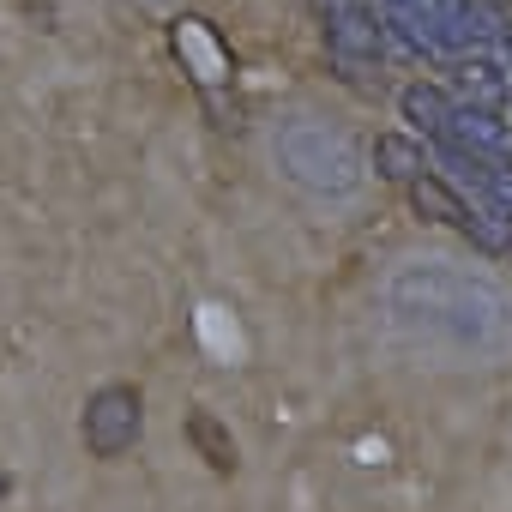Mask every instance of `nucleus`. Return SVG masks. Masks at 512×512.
<instances>
[{
  "mask_svg": "<svg viewBox=\"0 0 512 512\" xmlns=\"http://www.w3.org/2000/svg\"><path fill=\"white\" fill-rule=\"evenodd\" d=\"M127 440H139V392L133 386H103L85 410V446L97 458H115Z\"/></svg>",
  "mask_w": 512,
  "mask_h": 512,
  "instance_id": "nucleus-1",
  "label": "nucleus"
},
{
  "mask_svg": "<svg viewBox=\"0 0 512 512\" xmlns=\"http://www.w3.org/2000/svg\"><path fill=\"white\" fill-rule=\"evenodd\" d=\"M187 440L199 446V458H205L217 476H229V470H235V440H229V428H223L211 410H193V416H187Z\"/></svg>",
  "mask_w": 512,
  "mask_h": 512,
  "instance_id": "nucleus-2",
  "label": "nucleus"
},
{
  "mask_svg": "<svg viewBox=\"0 0 512 512\" xmlns=\"http://www.w3.org/2000/svg\"><path fill=\"white\" fill-rule=\"evenodd\" d=\"M410 193H416V211H434L440 223H458V229H470V217H464V205H458V199H452V193H446L440 181H428V175H422V181H416Z\"/></svg>",
  "mask_w": 512,
  "mask_h": 512,
  "instance_id": "nucleus-3",
  "label": "nucleus"
},
{
  "mask_svg": "<svg viewBox=\"0 0 512 512\" xmlns=\"http://www.w3.org/2000/svg\"><path fill=\"white\" fill-rule=\"evenodd\" d=\"M0 494H7V470H0Z\"/></svg>",
  "mask_w": 512,
  "mask_h": 512,
  "instance_id": "nucleus-4",
  "label": "nucleus"
}]
</instances>
